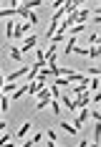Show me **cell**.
<instances>
[{
    "label": "cell",
    "mask_w": 101,
    "mask_h": 147,
    "mask_svg": "<svg viewBox=\"0 0 101 147\" xmlns=\"http://www.w3.org/2000/svg\"><path fill=\"white\" fill-rule=\"evenodd\" d=\"M35 43H38V36H25V38H23V43H20V53L33 51V48H35Z\"/></svg>",
    "instance_id": "obj_1"
},
{
    "label": "cell",
    "mask_w": 101,
    "mask_h": 147,
    "mask_svg": "<svg viewBox=\"0 0 101 147\" xmlns=\"http://www.w3.org/2000/svg\"><path fill=\"white\" fill-rule=\"evenodd\" d=\"M58 102H61V107H66L68 112H76V107H73V99H71V94H61V96H58Z\"/></svg>",
    "instance_id": "obj_2"
},
{
    "label": "cell",
    "mask_w": 101,
    "mask_h": 147,
    "mask_svg": "<svg viewBox=\"0 0 101 147\" xmlns=\"http://www.w3.org/2000/svg\"><path fill=\"white\" fill-rule=\"evenodd\" d=\"M25 94H28V84H23V86H18V89L13 91V94H10V99H13V102H18V99H23Z\"/></svg>",
    "instance_id": "obj_3"
},
{
    "label": "cell",
    "mask_w": 101,
    "mask_h": 147,
    "mask_svg": "<svg viewBox=\"0 0 101 147\" xmlns=\"http://www.w3.org/2000/svg\"><path fill=\"white\" fill-rule=\"evenodd\" d=\"M61 46H63V53H68V56H71V51L76 48V38H73V36H68V38H66Z\"/></svg>",
    "instance_id": "obj_4"
},
{
    "label": "cell",
    "mask_w": 101,
    "mask_h": 147,
    "mask_svg": "<svg viewBox=\"0 0 101 147\" xmlns=\"http://www.w3.org/2000/svg\"><path fill=\"white\" fill-rule=\"evenodd\" d=\"M8 56H10L13 61H20L23 53H20V48H18V46H10V48H8Z\"/></svg>",
    "instance_id": "obj_5"
},
{
    "label": "cell",
    "mask_w": 101,
    "mask_h": 147,
    "mask_svg": "<svg viewBox=\"0 0 101 147\" xmlns=\"http://www.w3.org/2000/svg\"><path fill=\"white\" fill-rule=\"evenodd\" d=\"M58 127H61L63 132H68V134H76V132H78V129H76V127H73V124H71V122H61Z\"/></svg>",
    "instance_id": "obj_6"
},
{
    "label": "cell",
    "mask_w": 101,
    "mask_h": 147,
    "mask_svg": "<svg viewBox=\"0 0 101 147\" xmlns=\"http://www.w3.org/2000/svg\"><path fill=\"white\" fill-rule=\"evenodd\" d=\"M10 142H13V134H10V132H3V134H0V147L10 145Z\"/></svg>",
    "instance_id": "obj_7"
},
{
    "label": "cell",
    "mask_w": 101,
    "mask_h": 147,
    "mask_svg": "<svg viewBox=\"0 0 101 147\" xmlns=\"http://www.w3.org/2000/svg\"><path fill=\"white\" fill-rule=\"evenodd\" d=\"M71 91L76 94V96H81V94L86 91V84H76V86H71Z\"/></svg>",
    "instance_id": "obj_8"
},
{
    "label": "cell",
    "mask_w": 101,
    "mask_h": 147,
    "mask_svg": "<svg viewBox=\"0 0 101 147\" xmlns=\"http://www.w3.org/2000/svg\"><path fill=\"white\" fill-rule=\"evenodd\" d=\"M30 127H33V124H30V122H25V124H23V127L18 129V137H25V134L30 132Z\"/></svg>",
    "instance_id": "obj_9"
},
{
    "label": "cell",
    "mask_w": 101,
    "mask_h": 147,
    "mask_svg": "<svg viewBox=\"0 0 101 147\" xmlns=\"http://www.w3.org/2000/svg\"><path fill=\"white\" fill-rule=\"evenodd\" d=\"M13 28H15V23L8 20V23H5V36H8V38H13Z\"/></svg>",
    "instance_id": "obj_10"
},
{
    "label": "cell",
    "mask_w": 101,
    "mask_h": 147,
    "mask_svg": "<svg viewBox=\"0 0 101 147\" xmlns=\"http://www.w3.org/2000/svg\"><path fill=\"white\" fill-rule=\"evenodd\" d=\"M51 107H53V114H61V109H63L58 99H51Z\"/></svg>",
    "instance_id": "obj_11"
},
{
    "label": "cell",
    "mask_w": 101,
    "mask_h": 147,
    "mask_svg": "<svg viewBox=\"0 0 101 147\" xmlns=\"http://www.w3.org/2000/svg\"><path fill=\"white\" fill-rule=\"evenodd\" d=\"M99 43V33H96V30H94V33H91V36H88V46H96Z\"/></svg>",
    "instance_id": "obj_12"
},
{
    "label": "cell",
    "mask_w": 101,
    "mask_h": 147,
    "mask_svg": "<svg viewBox=\"0 0 101 147\" xmlns=\"http://www.w3.org/2000/svg\"><path fill=\"white\" fill-rule=\"evenodd\" d=\"M88 56H91V59H99V46H91V48H88Z\"/></svg>",
    "instance_id": "obj_13"
},
{
    "label": "cell",
    "mask_w": 101,
    "mask_h": 147,
    "mask_svg": "<svg viewBox=\"0 0 101 147\" xmlns=\"http://www.w3.org/2000/svg\"><path fill=\"white\" fill-rule=\"evenodd\" d=\"M91 147H99V142H94V145H91Z\"/></svg>",
    "instance_id": "obj_14"
}]
</instances>
